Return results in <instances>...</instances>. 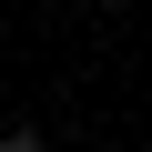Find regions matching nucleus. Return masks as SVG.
<instances>
[{
	"label": "nucleus",
	"mask_w": 152,
	"mask_h": 152,
	"mask_svg": "<svg viewBox=\"0 0 152 152\" xmlns=\"http://www.w3.org/2000/svg\"><path fill=\"white\" fill-rule=\"evenodd\" d=\"M0 152H51V142H41V132H0Z\"/></svg>",
	"instance_id": "f257e3e1"
}]
</instances>
